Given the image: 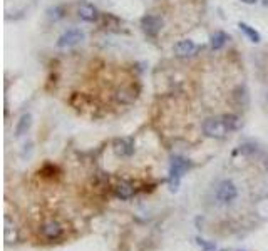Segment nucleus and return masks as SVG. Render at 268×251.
Listing matches in <instances>:
<instances>
[{
  "mask_svg": "<svg viewBox=\"0 0 268 251\" xmlns=\"http://www.w3.org/2000/svg\"><path fill=\"white\" fill-rule=\"evenodd\" d=\"M240 121L237 116H218V117H210L203 123V132H205L208 137H213V139H223L226 137V134L235 129H238Z\"/></svg>",
  "mask_w": 268,
  "mask_h": 251,
  "instance_id": "1",
  "label": "nucleus"
},
{
  "mask_svg": "<svg viewBox=\"0 0 268 251\" xmlns=\"http://www.w3.org/2000/svg\"><path fill=\"white\" fill-rule=\"evenodd\" d=\"M191 168H193L191 161L186 159V157H181V156H174L173 157L171 164H169V173H168L169 191H173V193L178 191L180 183H181V177L185 176V173H188Z\"/></svg>",
  "mask_w": 268,
  "mask_h": 251,
  "instance_id": "2",
  "label": "nucleus"
},
{
  "mask_svg": "<svg viewBox=\"0 0 268 251\" xmlns=\"http://www.w3.org/2000/svg\"><path fill=\"white\" fill-rule=\"evenodd\" d=\"M214 196H216V201H218L220 204L228 206V204L233 203V201H237V198H238V189H237V186H235L233 181L225 179V181H221V183L216 186V191H214Z\"/></svg>",
  "mask_w": 268,
  "mask_h": 251,
  "instance_id": "3",
  "label": "nucleus"
},
{
  "mask_svg": "<svg viewBox=\"0 0 268 251\" xmlns=\"http://www.w3.org/2000/svg\"><path fill=\"white\" fill-rule=\"evenodd\" d=\"M64 226L57 220H49L39 226V236L46 241H59L64 236Z\"/></svg>",
  "mask_w": 268,
  "mask_h": 251,
  "instance_id": "4",
  "label": "nucleus"
},
{
  "mask_svg": "<svg viewBox=\"0 0 268 251\" xmlns=\"http://www.w3.org/2000/svg\"><path fill=\"white\" fill-rule=\"evenodd\" d=\"M84 40V32L79 29H69L64 32L62 35L57 39V47L60 49H67V47H74L79 42Z\"/></svg>",
  "mask_w": 268,
  "mask_h": 251,
  "instance_id": "5",
  "label": "nucleus"
},
{
  "mask_svg": "<svg viewBox=\"0 0 268 251\" xmlns=\"http://www.w3.org/2000/svg\"><path fill=\"white\" fill-rule=\"evenodd\" d=\"M141 27H143L144 34L148 37H156L161 32V29H163V20L156 17V15H144L141 19Z\"/></svg>",
  "mask_w": 268,
  "mask_h": 251,
  "instance_id": "6",
  "label": "nucleus"
},
{
  "mask_svg": "<svg viewBox=\"0 0 268 251\" xmlns=\"http://www.w3.org/2000/svg\"><path fill=\"white\" fill-rule=\"evenodd\" d=\"M77 15H79V19L84 20V22H96L97 17H99V12H97V9L92 3L82 2L77 7Z\"/></svg>",
  "mask_w": 268,
  "mask_h": 251,
  "instance_id": "7",
  "label": "nucleus"
},
{
  "mask_svg": "<svg viewBox=\"0 0 268 251\" xmlns=\"http://www.w3.org/2000/svg\"><path fill=\"white\" fill-rule=\"evenodd\" d=\"M112 151L121 157H129L134 154V144L129 139H114L112 143Z\"/></svg>",
  "mask_w": 268,
  "mask_h": 251,
  "instance_id": "8",
  "label": "nucleus"
},
{
  "mask_svg": "<svg viewBox=\"0 0 268 251\" xmlns=\"http://www.w3.org/2000/svg\"><path fill=\"white\" fill-rule=\"evenodd\" d=\"M134 193H136V189H134V186L131 183H128V181H121V183H117L114 186V194L121 201L131 200L134 196Z\"/></svg>",
  "mask_w": 268,
  "mask_h": 251,
  "instance_id": "9",
  "label": "nucleus"
},
{
  "mask_svg": "<svg viewBox=\"0 0 268 251\" xmlns=\"http://www.w3.org/2000/svg\"><path fill=\"white\" fill-rule=\"evenodd\" d=\"M194 50H196V46H194V42L189 39L180 40V42L174 46V54H176L178 57H189V55L194 54Z\"/></svg>",
  "mask_w": 268,
  "mask_h": 251,
  "instance_id": "10",
  "label": "nucleus"
},
{
  "mask_svg": "<svg viewBox=\"0 0 268 251\" xmlns=\"http://www.w3.org/2000/svg\"><path fill=\"white\" fill-rule=\"evenodd\" d=\"M30 126H32V116L30 114H22V116H20L17 124H15V131H14L15 137H22L24 134H27L29 129H30Z\"/></svg>",
  "mask_w": 268,
  "mask_h": 251,
  "instance_id": "11",
  "label": "nucleus"
},
{
  "mask_svg": "<svg viewBox=\"0 0 268 251\" xmlns=\"http://www.w3.org/2000/svg\"><path fill=\"white\" fill-rule=\"evenodd\" d=\"M3 240H5L7 245H12V243H15L19 240L17 228H15V225L14 226L10 225V218L9 216H5V231H3Z\"/></svg>",
  "mask_w": 268,
  "mask_h": 251,
  "instance_id": "12",
  "label": "nucleus"
},
{
  "mask_svg": "<svg viewBox=\"0 0 268 251\" xmlns=\"http://www.w3.org/2000/svg\"><path fill=\"white\" fill-rule=\"evenodd\" d=\"M238 27H240V30L243 32V34L248 37L251 42L253 44H258L260 40H262V35L258 34V30H255L253 27H250L248 24H245V22H238Z\"/></svg>",
  "mask_w": 268,
  "mask_h": 251,
  "instance_id": "13",
  "label": "nucleus"
},
{
  "mask_svg": "<svg viewBox=\"0 0 268 251\" xmlns=\"http://www.w3.org/2000/svg\"><path fill=\"white\" fill-rule=\"evenodd\" d=\"M226 40H228V35H226L223 30H218V32H214V34L211 35L210 46H211V49H213V50H218V49H221L223 46H225Z\"/></svg>",
  "mask_w": 268,
  "mask_h": 251,
  "instance_id": "14",
  "label": "nucleus"
},
{
  "mask_svg": "<svg viewBox=\"0 0 268 251\" xmlns=\"http://www.w3.org/2000/svg\"><path fill=\"white\" fill-rule=\"evenodd\" d=\"M136 94H133L131 89H119V91L116 92V100L121 104H128V102H133Z\"/></svg>",
  "mask_w": 268,
  "mask_h": 251,
  "instance_id": "15",
  "label": "nucleus"
},
{
  "mask_svg": "<svg viewBox=\"0 0 268 251\" xmlns=\"http://www.w3.org/2000/svg\"><path fill=\"white\" fill-rule=\"evenodd\" d=\"M258 152V146L257 144H251V143H246V144H241L240 148L235 151V154H243V156H253Z\"/></svg>",
  "mask_w": 268,
  "mask_h": 251,
  "instance_id": "16",
  "label": "nucleus"
},
{
  "mask_svg": "<svg viewBox=\"0 0 268 251\" xmlns=\"http://www.w3.org/2000/svg\"><path fill=\"white\" fill-rule=\"evenodd\" d=\"M194 241H196V245L205 251H214V250H216V245H214V243H210V241L203 240V238H200V236L194 238Z\"/></svg>",
  "mask_w": 268,
  "mask_h": 251,
  "instance_id": "17",
  "label": "nucleus"
},
{
  "mask_svg": "<svg viewBox=\"0 0 268 251\" xmlns=\"http://www.w3.org/2000/svg\"><path fill=\"white\" fill-rule=\"evenodd\" d=\"M62 12H64L62 7H54V9L49 10V19H51V20H59V19H62V17H64Z\"/></svg>",
  "mask_w": 268,
  "mask_h": 251,
  "instance_id": "18",
  "label": "nucleus"
},
{
  "mask_svg": "<svg viewBox=\"0 0 268 251\" xmlns=\"http://www.w3.org/2000/svg\"><path fill=\"white\" fill-rule=\"evenodd\" d=\"M243 3H246V5H253V3H257L258 0H241Z\"/></svg>",
  "mask_w": 268,
  "mask_h": 251,
  "instance_id": "19",
  "label": "nucleus"
},
{
  "mask_svg": "<svg viewBox=\"0 0 268 251\" xmlns=\"http://www.w3.org/2000/svg\"><path fill=\"white\" fill-rule=\"evenodd\" d=\"M262 2H263V5L268 7V0H262Z\"/></svg>",
  "mask_w": 268,
  "mask_h": 251,
  "instance_id": "20",
  "label": "nucleus"
},
{
  "mask_svg": "<svg viewBox=\"0 0 268 251\" xmlns=\"http://www.w3.org/2000/svg\"><path fill=\"white\" fill-rule=\"evenodd\" d=\"M221 251H226V250H221Z\"/></svg>",
  "mask_w": 268,
  "mask_h": 251,
  "instance_id": "21",
  "label": "nucleus"
},
{
  "mask_svg": "<svg viewBox=\"0 0 268 251\" xmlns=\"http://www.w3.org/2000/svg\"><path fill=\"white\" fill-rule=\"evenodd\" d=\"M267 99H268V96H267Z\"/></svg>",
  "mask_w": 268,
  "mask_h": 251,
  "instance_id": "22",
  "label": "nucleus"
}]
</instances>
